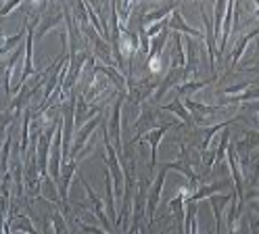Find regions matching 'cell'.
<instances>
[{
	"mask_svg": "<svg viewBox=\"0 0 259 234\" xmlns=\"http://www.w3.org/2000/svg\"><path fill=\"white\" fill-rule=\"evenodd\" d=\"M151 190V182L147 178H140L138 182V192L134 201V211H132V226H130L127 234H138L140 232V222L147 217V199Z\"/></svg>",
	"mask_w": 259,
	"mask_h": 234,
	"instance_id": "obj_1",
	"label": "cell"
},
{
	"mask_svg": "<svg viewBox=\"0 0 259 234\" xmlns=\"http://www.w3.org/2000/svg\"><path fill=\"white\" fill-rule=\"evenodd\" d=\"M127 98V94H121L117 92V103L113 105V111H111V120H109V136L115 142V148H117V155H119V161H123V142H121V109H123V100Z\"/></svg>",
	"mask_w": 259,
	"mask_h": 234,
	"instance_id": "obj_2",
	"label": "cell"
},
{
	"mask_svg": "<svg viewBox=\"0 0 259 234\" xmlns=\"http://www.w3.org/2000/svg\"><path fill=\"white\" fill-rule=\"evenodd\" d=\"M169 167L163 163L161 165V172L157 174L155 182L151 184V190H149V199H147V220H149V226H153L155 222V213H157V207L161 203V192H163V182H165V174H167Z\"/></svg>",
	"mask_w": 259,
	"mask_h": 234,
	"instance_id": "obj_3",
	"label": "cell"
},
{
	"mask_svg": "<svg viewBox=\"0 0 259 234\" xmlns=\"http://www.w3.org/2000/svg\"><path fill=\"white\" fill-rule=\"evenodd\" d=\"M157 120H159V109H155L153 105H142V113H140V117H138V122L134 124L136 136L132 138L130 146H134V144L144 136V134H149L151 130H155L153 126L157 124Z\"/></svg>",
	"mask_w": 259,
	"mask_h": 234,
	"instance_id": "obj_4",
	"label": "cell"
},
{
	"mask_svg": "<svg viewBox=\"0 0 259 234\" xmlns=\"http://www.w3.org/2000/svg\"><path fill=\"white\" fill-rule=\"evenodd\" d=\"M259 146V130H245V138L234 144V153L242 165H249V153Z\"/></svg>",
	"mask_w": 259,
	"mask_h": 234,
	"instance_id": "obj_5",
	"label": "cell"
},
{
	"mask_svg": "<svg viewBox=\"0 0 259 234\" xmlns=\"http://www.w3.org/2000/svg\"><path fill=\"white\" fill-rule=\"evenodd\" d=\"M201 11V17H203V21H205V42H207V55H209V69H211L213 77H215V36H213V21H211V17L207 15L205 11V5L199 7Z\"/></svg>",
	"mask_w": 259,
	"mask_h": 234,
	"instance_id": "obj_6",
	"label": "cell"
},
{
	"mask_svg": "<svg viewBox=\"0 0 259 234\" xmlns=\"http://www.w3.org/2000/svg\"><path fill=\"white\" fill-rule=\"evenodd\" d=\"M178 124H163V126H159V128H155V130H151L149 134H144V136L138 140V142H142V140H147L149 144H151V170L157 165V153H159V144H161V140H163V136L167 134V130H171V128H176Z\"/></svg>",
	"mask_w": 259,
	"mask_h": 234,
	"instance_id": "obj_7",
	"label": "cell"
},
{
	"mask_svg": "<svg viewBox=\"0 0 259 234\" xmlns=\"http://www.w3.org/2000/svg\"><path fill=\"white\" fill-rule=\"evenodd\" d=\"M180 84H184V67H169V71H167V75L161 80V84L157 86V92H155V100H161L165 96V92L167 90H171V88H178Z\"/></svg>",
	"mask_w": 259,
	"mask_h": 234,
	"instance_id": "obj_8",
	"label": "cell"
},
{
	"mask_svg": "<svg viewBox=\"0 0 259 234\" xmlns=\"http://www.w3.org/2000/svg\"><path fill=\"white\" fill-rule=\"evenodd\" d=\"M103 176H105V190H107V211H109V217H111V224L119 228V217H117V207H115V182H113V176L109 172V167L105 165L103 170Z\"/></svg>",
	"mask_w": 259,
	"mask_h": 234,
	"instance_id": "obj_9",
	"label": "cell"
},
{
	"mask_svg": "<svg viewBox=\"0 0 259 234\" xmlns=\"http://www.w3.org/2000/svg\"><path fill=\"white\" fill-rule=\"evenodd\" d=\"M99 124H101V115H96L94 120H90L88 124H84L82 126V130H79L77 134H75V138H73V146H71V155H69V159H75V157H79V150L84 148V144L88 142V138L92 136V132L99 128Z\"/></svg>",
	"mask_w": 259,
	"mask_h": 234,
	"instance_id": "obj_10",
	"label": "cell"
},
{
	"mask_svg": "<svg viewBox=\"0 0 259 234\" xmlns=\"http://www.w3.org/2000/svg\"><path fill=\"white\" fill-rule=\"evenodd\" d=\"M79 182H82V188L88 192V199L92 201V207H94V213H96V217L101 220V224L105 226V228H111L113 224H111V220H109V215H105V205H103V201L96 197V192L92 190V186H90V182L84 178V176H79Z\"/></svg>",
	"mask_w": 259,
	"mask_h": 234,
	"instance_id": "obj_11",
	"label": "cell"
},
{
	"mask_svg": "<svg viewBox=\"0 0 259 234\" xmlns=\"http://www.w3.org/2000/svg\"><path fill=\"white\" fill-rule=\"evenodd\" d=\"M7 222L11 226V232L13 234H40L34 224H31V217L25 215V213H15V215H9Z\"/></svg>",
	"mask_w": 259,
	"mask_h": 234,
	"instance_id": "obj_12",
	"label": "cell"
},
{
	"mask_svg": "<svg viewBox=\"0 0 259 234\" xmlns=\"http://www.w3.org/2000/svg\"><path fill=\"white\" fill-rule=\"evenodd\" d=\"M178 9H180V3H171V5L159 7L157 11L142 13V23H144V27H151V25H155V23H161V21H165V17H167V15L171 17V13L178 11Z\"/></svg>",
	"mask_w": 259,
	"mask_h": 234,
	"instance_id": "obj_13",
	"label": "cell"
},
{
	"mask_svg": "<svg viewBox=\"0 0 259 234\" xmlns=\"http://www.w3.org/2000/svg\"><path fill=\"white\" fill-rule=\"evenodd\" d=\"M161 111H165V113H176L188 128H194V124H197V122H194V117H192V113L186 109L184 100H182L180 96H176L169 105H163V107H161Z\"/></svg>",
	"mask_w": 259,
	"mask_h": 234,
	"instance_id": "obj_14",
	"label": "cell"
},
{
	"mask_svg": "<svg viewBox=\"0 0 259 234\" xmlns=\"http://www.w3.org/2000/svg\"><path fill=\"white\" fill-rule=\"evenodd\" d=\"M63 17H65V11H63V9H61V11H57V13L46 11V13L42 15V19H40L38 29H36V36H38V38H42L48 29L59 27V25H61V21H63Z\"/></svg>",
	"mask_w": 259,
	"mask_h": 234,
	"instance_id": "obj_15",
	"label": "cell"
},
{
	"mask_svg": "<svg viewBox=\"0 0 259 234\" xmlns=\"http://www.w3.org/2000/svg\"><path fill=\"white\" fill-rule=\"evenodd\" d=\"M232 186V180H222V182H213V184H207V186H201L197 192H194L188 201L190 203H194V201H203V199H209V197H213L215 192H220V190H226V188H230Z\"/></svg>",
	"mask_w": 259,
	"mask_h": 234,
	"instance_id": "obj_16",
	"label": "cell"
},
{
	"mask_svg": "<svg viewBox=\"0 0 259 234\" xmlns=\"http://www.w3.org/2000/svg\"><path fill=\"white\" fill-rule=\"evenodd\" d=\"M167 27H169V31H176V33H188V36L201 38V40H203V36H205V33H201V31H197L194 27H190V25L184 21V17H182L180 13H178V11H174V13H171V19H169Z\"/></svg>",
	"mask_w": 259,
	"mask_h": 234,
	"instance_id": "obj_17",
	"label": "cell"
},
{
	"mask_svg": "<svg viewBox=\"0 0 259 234\" xmlns=\"http://www.w3.org/2000/svg\"><path fill=\"white\" fill-rule=\"evenodd\" d=\"M257 36H259V25H257L255 29H251L249 33H245V36H242V38L238 40V44H236V50H234V55L230 57V69H234V67H236V63L240 61V57L245 55L247 44H249L253 38H257Z\"/></svg>",
	"mask_w": 259,
	"mask_h": 234,
	"instance_id": "obj_18",
	"label": "cell"
},
{
	"mask_svg": "<svg viewBox=\"0 0 259 234\" xmlns=\"http://www.w3.org/2000/svg\"><path fill=\"white\" fill-rule=\"evenodd\" d=\"M213 82V77H209V80H201V82H184V84H180L176 90H178V94H184L186 98H190V94L192 92H197V90H201V88H205L207 84H211Z\"/></svg>",
	"mask_w": 259,
	"mask_h": 234,
	"instance_id": "obj_19",
	"label": "cell"
},
{
	"mask_svg": "<svg viewBox=\"0 0 259 234\" xmlns=\"http://www.w3.org/2000/svg\"><path fill=\"white\" fill-rule=\"evenodd\" d=\"M226 5L228 3H218L215 7H213V36H215V40L222 36V29H224V17H226Z\"/></svg>",
	"mask_w": 259,
	"mask_h": 234,
	"instance_id": "obj_20",
	"label": "cell"
},
{
	"mask_svg": "<svg viewBox=\"0 0 259 234\" xmlns=\"http://www.w3.org/2000/svg\"><path fill=\"white\" fill-rule=\"evenodd\" d=\"M167 38H169V27H165L163 31L159 33L157 38H153V44H151V55H161L163 53V46L167 44ZM149 55V57H151Z\"/></svg>",
	"mask_w": 259,
	"mask_h": 234,
	"instance_id": "obj_21",
	"label": "cell"
},
{
	"mask_svg": "<svg viewBox=\"0 0 259 234\" xmlns=\"http://www.w3.org/2000/svg\"><path fill=\"white\" fill-rule=\"evenodd\" d=\"M51 222H53L55 234H69L67 224H65V217H63V211H55L53 217H51Z\"/></svg>",
	"mask_w": 259,
	"mask_h": 234,
	"instance_id": "obj_22",
	"label": "cell"
},
{
	"mask_svg": "<svg viewBox=\"0 0 259 234\" xmlns=\"http://www.w3.org/2000/svg\"><path fill=\"white\" fill-rule=\"evenodd\" d=\"M79 224V228H82V232H86V234H109V232H105V230H101V228H94V226H84L82 222H77Z\"/></svg>",
	"mask_w": 259,
	"mask_h": 234,
	"instance_id": "obj_23",
	"label": "cell"
},
{
	"mask_svg": "<svg viewBox=\"0 0 259 234\" xmlns=\"http://www.w3.org/2000/svg\"><path fill=\"white\" fill-rule=\"evenodd\" d=\"M19 7V3H9V5H3V7H0V17H7L13 9H17Z\"/></svg>",
	"mask_w": 259,
	"mask_h": 234,
	"instance_id": "obj_24",
	"label": "cell"
},
{
	"mask_svg": "<svg viewBox=\"0 0 259 234\" xmlns=\"http://www.w3.org/2000/svg\"><path fill=\"white\" fill-rule=\"evenodd\" d=\"M48 230H51V226H48V220H44V234H48Z\"/></svg>",
	"mask_w": 259,
	"mask_h": 234,
	"instance_id": "obj_25",
	"label": "cell"
},
{
	"mask_svg": "<svg viewBox=\"0 0 259 234\" xmlns=\"http://www.w3.org/2000/svg\"><path fill=\"white\" fill-rule=\"evenodd\" d=\"M228 234H236V232H228Z\"/></svg>",
	"mask_w": 259,
	"mask_h": 234,
	"instance_id": "obj_26",
	"label": "cell"
},
{
	"mask_svg": "<svg viewBox=\"0 0 259 234\" xmlns=\"http://www.w3.org/2000/svg\"><path fill=\"white\" fill-rule=\"evenodd\" d=\"M159 234H165V232H159Z\"/></svg>",
	"mask_w": 259,
	"mask_h": 234,
	"instance_id": "obj_27",
	"label": "cell"
}]
</instances>
